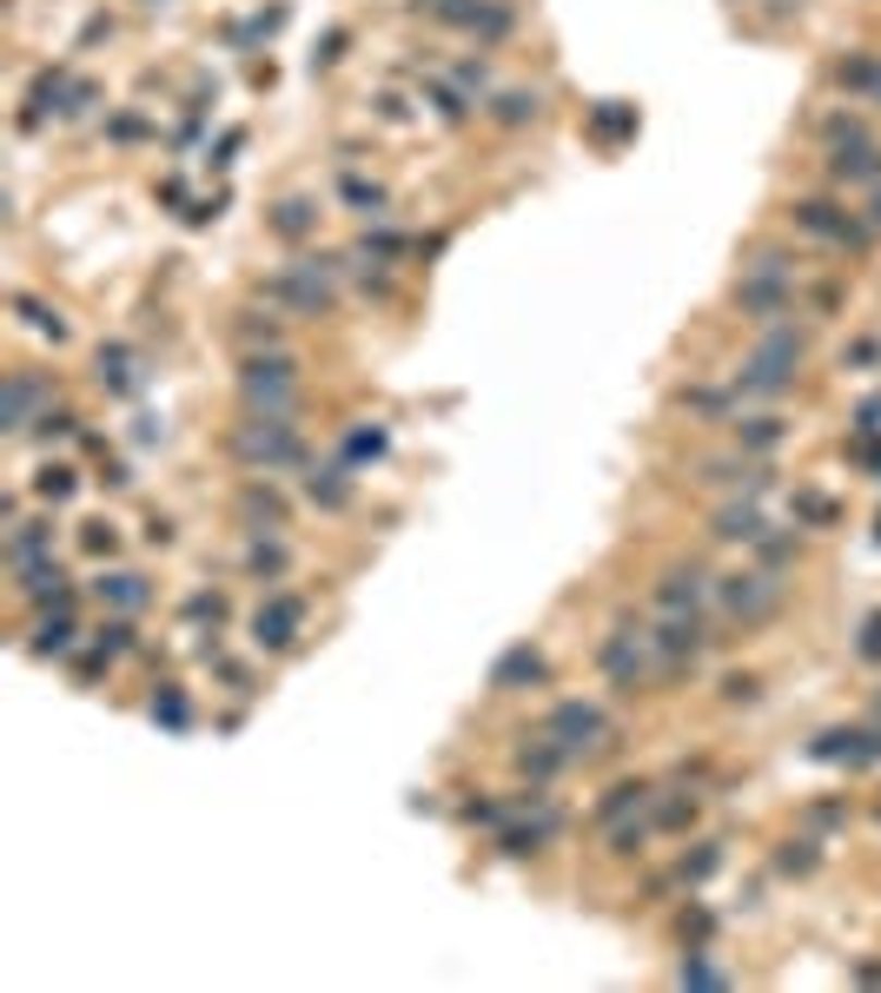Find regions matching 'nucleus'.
Masks as SVG:
<instances>
[{
    "label": "nucleus",
    "instance_id": "32",
    "mask_svg": "<svg viewBox=\"0 0 881 993\" xmlns=\"http://www.w3.org/2000/svg\"><path fill=\"white\" fill-rule=\"evenodd\" d=\"M384 444H391L384 425H352V431L339 438V457H345V464H371V457H384Z\"/></svg>",
    "mask_w": 881,
    "mask_h": 993
},
{
    "label": "nucleus",
    "instance_id": "45",
    "mask_svg": "<svg viewBox=\"0 0 881 993\" xmlns=\"http://www.w3.org/2000/svg\"><path fill=\"white\" fill-rule=\"evenodd\" d=\"M855 139H868V120H861V113H829V120H822V146H855Z\"/></svg>",
    "mask_w": 881,
    "mask_h": 993
},
{
    "label": "nucleus",
    "instance_id": "59",
    "mask_svg": "<svg viewBox=\"0 0 881 993\" xmlns=\"http://www.w3.org/2000/svg\"><path fill=\"white\" fill-rule=\"evenodd\" d=\"M881 352H874V339H861V345H848V365H874Z\"/></svg>",
    "mask_w": 881,
    "mask_h": 993
},
{
    "label": "nucleus",
    "instance_id": "31",
    "mask_svg": "<svg viewBox=\"0 0 881 993\" xmlns=\"http://www.w3.org/2000/svg\"><path fill=\"white\" fill-rule=\"evenodd\" d=\"M874 66H881V53L855 47L848 60H835V87H842V94H861V100H868V87H874Z\"/></svg>",
    "mask_w": 881,
    "mask_h": 993
},
{
    "label": "nucleus",
    "instance_id": "62",
    "mask_svg": "<svg viewBox=\"0 0 881 993\" xmlns=\"http://www.w3.org/2000/svg\"><path fill=\"white\" fill-rule=\"evenodd\" d=\"M868 107H881V66H874V87H868Z\"/></svg>",
    "mask_w": 881,
    "mask_h": 993
},
{
    "label": "nucleus",
    "instance_id": "12",
    "mask_svg": "<svg viewBox=\"0 0 881 993\" xmlns=\"http://www.w3.org/2000/svg\"><path fill=\"white\" fill-rule=\"evenodd\" d=\"M736 305H743V318H756V324H782V318L795 311V279L743 272V279H736Z\"/></svg>",
    "mask_w": 881,
    "mask_h": 993
},
{
    "label": "nucleus",
    "instance_id": "48",
    "mask_svg": "<svg viewBox=\"0 0 881 993\" xmlns=\"http://www.w3.org/2000/svg\"><path fill=\"white\" fill-rule=\"evenodd\" d=\"M94 642H100L107 655H126V649H133V623H126V616H113V623H100V629H94Z\"/></svg>",
    "mask_w": 881,
    "mask_h": 993
},
{
    "label": "nucleus",
    "instance_id": "34",
    "mask_svg": "<svg viewBox=\"0 0 881 993\" xmlns=\"http://www.w3.org/2000/svg\"><path fill=\"white\" fill-rule=\"evenodd\" d=\"M696 814H702L696 795H657V801H650V821L670 828V835H676V828H696Z\"/></svg>",
    "mask_w": 881,
    "mask_h": 993
},
{
    "label": "nucleus",
    "instance_id": "18",
    "mask_svg": "<svg viewBox=\"0 0 881 993\" xmlns=\"http://www.w3.org/2000/svg\"><path fill=\"white\" fill-rule=\"evenodd\" d=\"M94 378H100V391H113V397H133L146 371H139V352L113 339V345H100V358H94Z\"/></svg>",
    "mask_w": 881,
    "mask_h": 993
},
{
    "label": "nucleus",
    "instance_id": "57",
    "mask_svg": "<svg viewBox=\"0 0 881 993\" xmlns=\"http://www.w3.org/2000/svg\"><path fill=\"white\" fill-rule=\"evenodd\" d=\"M345 40H352V34H345V27H332V34H326V53H311V66H332V60L345 53Z\"/></svg>",
    "mask_w": 881,
    "mask_h": 993
},
{
    "label": "nucleus",
    "instance_id": "55",
    "mask_svg": "<svg viewBox=\"0 0 881 993\" xmlns=\"http://www.w3.org/2000/svg\"><path fill=\"white\" fill-rule=\"evenodd\" d=\"M73 425H79L73 410H47V418H40V438H47V444H53V438H73Z\"/></svg>",
    "mask_w": 881,
    "mask_h": 993
},
{
    "label": "nucleus",
    "instance_id": "58",
    "mask_svg": "<svg viewBox=\"0 0 881 993\" xmlns=\"http://www.w3.org/2000/svg\"><path fill=\"white\" fill-rule=\"evenodd\" d=\"M113 139H146V120H139V113H120V120H113Z\"/></svg>",
    "mask_w": 881,
    "mask_h": 993
},
{
    "label": "nucleus",
    "instance_id": "61",
    "mask_svg": "<svg viewBox=\"0 0 881 993\" xmlns=\"http://www.w3.org/2000/svg\"><path fill=\"white\" fill-rule=\"evenodd\" d=\"M868 225H874V232H881V186H874V193H868Z\"/></svg>",
    "mask_w": 881,
    "mask_h": 993
},
{
    "label": "nucleus",
    "instance_id": "53",
    "mask_svg": "<svg viewBox=\"0 0 881 993\" xmlns=\"http://www.w3.org/2000/svg\"><path fill=\"white\" fill-rule=\"evenodd\" d=\"M79 543H87L94 556H113V550H120V530H113V524H87V530H79Z\"/></svg>",
    "mask_w": 881,
    "mask_h": 993
},
{
    "label": "nucleus",
    "instance_id": "17",
    "mask_svg": "<svg viewBox=\"0 0 881 993\" xmlns=\"http://www.w3.org/2000/svg\"><path fill=\"white\" fill-rule=\"evenodd\" d=\"M829 180H835V186H881V146H874V139L829 146Z\"/></svg>",
    "mask_w": 881,
    "mask_h": 993
},
{
    "label": "nucleus",
    "instance_id": "16",
    "mask_svg": "<svg viewBox=\"0 0 881 993\" xmlns=\"http://www.w3.org/2000/svg\"><path fill=\"white\" fill-rule=\"evenodd\" d=\"M21 603H27L34 616H47V610H73V584H66V569H60V563H34V569H21Z\"/></svg>",
    "mask_w": 881,
    "mask_h": 993
},
{
    "label": "nucleus",
    "instance_id": "50",
    "mask_svg": "<svg viewBox=\"0 0 881 993\" xmlns=\"http://www.w3.org/2000/svg\"><path fill=\"white\" fill-rule=\"evenodd\" d=\"M676 986H723V967H709V960H683V967H676Z\"/></svg>",
    "mask_w": 881,
    "mask_h": 993
},
{
    "label": "nucleus",
    "instance_id": "51",
    "mask_svg": "<svg viewBox=\"0 0 881 993\" xmlns=\"http://www.w3.org/2000/svg\"><path fill=\"white\" fill-rule=\"evenodd\" d=\"M723 702H730V709H736V702L749 709V702H762V683H756V676H723Z\"/></svg>",
    "mask_w": 881,
    "mask_h": 993
},
{
    "label": "nucleus",
    "instance_id": "25",
    "mask_svg": "<svg viewBox=\"0 0 881 993\" xmlns=\"http://www.w3.org/2000/svg\"><path fill=\"white\" fill-rule=\"evenodd\" d=\"M285 569H292V550H285L279 537L253 530V543H246V576H259V584H279Z\"/></svg>",
    "mask_w": 881,
    "mask_h": 993
},
{
    "label": "nucleus",
    "instance_id": "44",
    "mask_svg": "<svg viewBox=\"0 0 881 993\" xmlns=\"http://www.w3.org/2000/svg\"><path fill=\"white\" fill-rule=\"evenodd\" d=\"M795 517H803V524H816V530H829L842 511H835V497H822V490H795Z\"/></svg>",
    "mask_w": 881,
    "mask_h": 993
},
{
    "label": "nucleus",
    "instance_id": "38",
    "mask_svg": "<svg viewBox=\"0 0 881 993\" xmlns=\"http://www.w3.org/2000/svg\"><path fill=\"white\" fill-rule=\"evenodd\" d=\"M14 311H21V318H27V324L40 331V339H53V345L66 339V318H60L53 305H40V298H27V292H14Z\"/></svg>",
    "mask_w": 881,
    "mask_h": 993
},
{
    "label": "nucleus",
    "instance_id": "28",
    "mask_svg": "<svg viewBox=\"0 0 881 993\" xmlns=\"http://www.w3.org/2000/svg\"><path fill=\"white\" fill-rule=\"evenodd\" d=\"M564 762H571V749H564V741H550V735H537L530 749H517V775H530V782H550Z\"/></svg>",
    "mask_w": 881,
    "mask_h": 993
},
{
    "label": "nucleus",
    "instance_id": "3",
    "mask_svg": "<svg viewBox=\"0 0 881 993\" xmlns=\"http://www.w3.org/2000/svg\"><path fill=\"white\" fill-rule=\"evenodd\" d=\"M238 397H246L253 410H266V418H292L298 410V358L253 352L246 365H238Z\"/></svg>",
    "mask_w": 881,
    "mask_h": 993
},
{
    "label": "nucleus",
    "instance_id": "47",
    "mask_svg": "<svg viewBox=\"0 0 881 993\" xmlns=\"http://www.w3.org/2000/svg\"><path fill=\"white\" fill-rule=\"evenodd\" d=\"M152 722H159V728H186V722H193V702H186L180 689H167V696H152Z\"/></svg>",
    "mask_w": 881,
    "mask_h": 993
},
{
    "label": "nucleus",
    "instance_id": "37",
    "mask_svg": "<svg viewBox=\"0 0 881 993\" xmlns=\"http://www.w3.org/2000/svg\"><path fill=\"white\" fill-rule=\"evenodd\" d=\"M339 199H345L352 212H365V219H378V212H384V186H371L365 173H345V180H339Z\"/></svg>",
    "mask_w": 881,
    "mask_h": 993
},
{
    "label": "nucleus",
    "instance_id": "26",
    "mask_svg": "<svg viewBox=\"0 0 881 993\" xmlns=\"http://www.w3.org/2000/svg\"><path fill=\"white\" fill-rule=\"evenodd\" d=\"M94 597H100V603H113L120 616H133V610H146V576H133V569H107L100 584H94Z\"/></svg>",
    "mask_w": 881,
    "mask_h": 993
},
{
    "label": "nucleus",
    "instance_id": "56",
    "mask_svg": "<svg viewBox=\"0 0 881 993\" xmlns=\"http://www.w3.org/2000/svg\"><path fill=\"white\" fill-rule=\"evenodd\" d=\"M835 821H848L842 801H816V808H809V828H835Z\"/></svg>",
    "mask_w": 881,
    "mask_h": 993
},
{
    "label": "nucleus",
    "instance_id": "14",
    "mask_svg": "<svg viewBox=\"0 0 881 993\" xmlns=\"http://www.w3.org/2000/svg\"><path fill=\"white\" fill-rule=\"evenodd\" d=\"M47 410H53L47 378H40V371H14V378H8V397H0V425L21 438L27 425H40V418H47Z\"/></svg>",
    "mask_w": 881,
    "mask_h": 993
},
{
    "label": "nucleus",
    "instance_id": "1",
    "mask_svg": "<svg viewBox=\"0 0 881 993\" xmlns=\"http://www.w3.org/2000/svg\"><path fill=\"white\" fill-rule=\"evenodd\" d=\"M803 331H795L788 318L782 324H762V339H756V352H749V365L736 371V391L743 397H782L788 384H795V365H803Z\"/></svg>",
    "mask_w": 881,
    "mask_h": 993
},
{
    "label": "nucleus",
    "instance_id": "42",
    "mask_svg": "<svg viewBox=\"0 0 881 993\" xmlns=\"http://www.w3.org/2000/svg\"><path fill=\"white\" fill-rule=\"evenodd\" d=\"M451 79H457V94H464L470 107L491 94V66H485V60H457V66H451Z\"/></svg>",
    "mask_w": 881,
    "mask_h": 993
},
{
    "label": "nucleus",
    "instance_id": "2",
    "mask_svg": "<svg viewBox=\"0 0 881 993\" xmlns=\"http://www.w3.org/2000/svg\"><path fill=\"white\" fill-rule=\"evenodd\" d=\"M232 457L246 464V470H259V477H272V470L305 464V438H298L285 418H266V410H253L246 425H232Z\"/></svg>",
    "mask_w": 881,
    "mask_h": 993
},
{
    "label": "nucleus",
    "instance_id": "23",
    "mask_svg": "<svg viewBox=\"0 0 881 993\" xmlns=\"http://www.w3.org/2000/svg\"><path fill=\"white\" fill-rule=\"evenodd\" d=\"M8 563H14V576H21V569H34V563H53V524H14V537H8Z\"/></svg>",
    "mask_w": 881,
    "mask_h": 993
},
{
    "label": "nucleus",
    "instance_id": "15",
    "mask_svg": "<svg viewBox=\"0 0 881 993\" xmlns=\"http://www.w3.org/2000/svg\"><path fill=\"white\" fill-rule=\"evenodd\" d=\"M809 756L816 762H848V769H881V728H829Z\"/></svg>",
    "mask_w": 881,
    "mask_h": 993
},
{
    "label": "nucleus",
    "instance_id": "60",
    "mask_svg": "<svg viewBox=\"0 0 881 993\" xmlns=\"http://www.w3.org/2000/svg\"><path fill=\"white\" fill-rule=\"evenodd\" d=\"M855 980H868V986H881V960H861V967H855Z\"/></svg>",
    "mask_w": 881,
    "mask_h": 993
},
{
    "label": "nucleus",
    "instance_id": "43",
    "mask_svg": "<svg viewBox=\"0 0 881 993\" xmlns=\"http://www.w3.org/2000/svg\"><path fill=\"white\" fill-rule=\"evenodd\" d=\"M743 272H775V279H795V253H782V245H749Z\"/></svg>",
    "mask_w": 881,
    "mask_h": 993
},
{
    "label": "nucleus",
    "instance_id": "27",
    "mask_svg": "<svg viewBox=\"0 0 881 993\" xmlns=\"http://www.w3.org/2000/svg\"><path fill=\"white\" fill-rule=\"evenodd\" d=\"M73 636H79V629H73V610H47V616L34 623V642H27V649H34V655H73Z\"/></svg>",
    "mask_w": 881,
    "mask_h": 993
},
{
    "label": "nucleus",
    "instance_id": "49",
    "mask_svg": "<svg viewBox=\"0 0 881 993\" xmlns=\"http://www.w3.org/2000/svg\"><path fill=\"white\" fill-rule=\"evenodd\" d=\"M676 934H683V941H696V947H702V941H709V934H715V915H709V907H683V921H676Z\"/></svg>",
    "mask_w": 881,
    "mask_h": 993
},
{
    "label": "nucleus",
    "instance_id": "21",
    "mask_svg": "<svg viewBox=\"0 0 881 993\" xmlns=\"http://www.w3.org/2000/svg\"><path fill=\"white\" fill-rule=\"evenodd\" d=\"M352 490H358V483H352V464H326V470H311V477H305V497H311L318 511H345V504H352Z\"/></svg>",
    "mask_w": 881,
    "mask_h": 993
},
{
    "label": "nucleus",
    "instance_id": "36",
    "mask_svg": "<svg viewBox=\"0 0 881 993\" xmlns=\"http://www.w3.org/2000/svg\"><path fill=\"white\" fill-rule=\"evenodd\" d=\"M590 126H597V139H603V146H616L623 133H636V107H623V100H603V107L590 113Z\"/></svg>",
    "mask_w": 881,
    "mask_h": 993
},
{
    "label": "nucleus",
    "instance_id": "29",
    "mask_svg": "<svg viewBox=\"0 0 881 993\" xmlns=\"http://www.w3.org/2000/svg\"><path fill=\"white\" fill-rule=\"evenodd\" d=\"M816 868H822V842L816 835H795V842L775 848V874H788V881H809Z\"/></svg>",
    "mask_w": 881,
    "mask_h": 993
},
{
    "label": "nucleus",
    "instance_id": "63",
    "mask_svg": "<svg viewBox=\"0 0 881 993\" xmlns=\"http://www.w3.org/2000/svg\"><path fill=\"white\" fill-rule=\"evenodd\" d=\"M874 537H881V530H874Z\"/></svg>",
    "mask_w": 881,
    "mask_h": 993
},
{
    "label": "nucleus",
    "instance_id": "13",
    "mask_svg": "<svg viewBox=\"0 0 881 993\" xmlns=\"http://www.w3.org/2000/svg\"><path fill=\"white\" fill-rule=\"evenodd\" d=\"M788 219L803 225V232H816V238H829V245H868V232H874V225H861L855 212H842L835 199H795Z\"/></svg>",
    "mask_w": 881,
    "mask_h": 993
},
{
    "label": "nucleus",
    "instance_id": "20",
    "mask_svg": "<svg viewBox=\"0 0 881 993\" xmlns=\"http://www.w3.org/2000/svg\"><path fill=\"white\" fill-rule=\"evenodd\" d=\"M762 511H756V497H736V504H723L715 511V537L723 543H762Z\"/></svg>",
    "mask_w": 881,
    "mask_h": 993
},
{
    "label": "nucleus",
    "instance_id": "41",
    "mask_svg": "<svg viewBox=\"0 0 881 993\" xmlns=\"http://www.w3.org/2000/svg\"><path fill=\"white\" fill-rule=\"evenodd\" d=\"M186 623H199V629L219 636V629H225V597H219V590H193V597H186Z\"/></svg>",
    "mask_w": 881,
    "mask_h": 993
},
{
    "label": "nucleus",
    "instance_id": "52",
    "mask_svg": "<svg viewBox=\"0 0 881 993\" xmlns=\"http://www.w3.org/2000/svg\"><path fill=\"white\" fill-rule=\"evenodd\" d=\"M855 655H861V662H881V610H868V616H861V642H855Z\"/></svg>",
    "mask_w": 881,
    "mask_h": 993
},
{
    "label": "nucleus",
    "instance_id": "35",
    "mask_svg": "<svg viewBox=\"0 0 881 993\" xmlns=\"http://www.w3.org/2000/svg\"><path fill=\"white\" fill-rule=\"evenodd\" d=\"M73 490H79V470H73V464H40V470H34V497H47V504H66Z\"/></svg>",
    "mask_w": 881,
    "mask_h": 993
},
{
    "label": "nucleus",
    "instance_id": "4",
    "mask_svg": "<svg viewBox=\"0 0 881 993\" xmlns=\"http://www.w3.org/2000/svg\"><path fill=\"white\" fill-rule=\"evenodd\" d=\"M597 670H603V683H610L616 696H636V689H650V676H657V649H650L644 629L616 623V629L597 642Z\"/></svg>",
    "mask_w": 881,
    "mask_h": 993
},
{
    "label": "nucleus",
    "instance_id": "6",
    "mask_svg": "<svg viewBox=\"0 0 881 993\" xmlns=\"http://www.w3.org/2000/svg\"><path fill=\"white\" fill-rule=\"evenodd\" d=\"M259 298H279V305L318 318V311H332V298H339V292H332V266H326V259H298V266H285L279 279H266Z\"/></svg>",
    "mask_w": 881,
    "mask_h": 993
},
{
    "label": "nucleus",
    "instance_id": "11",
    "mask_svg": "<svg viewBox=\"0 0 881 993\" xmlns=\"http://www.w3.org/2000/svg\"><path fill=\"white\" fill-rule=\"evenodd\" d=\"M550 683V655L524 636V642H511L498 662H491V696H524V689H543Z\"/></svg>",
    "mask_w": 881,
    "mask_h": 993
},
{
    "label": "nucleus",
    "instance_id": "24",
    "mask_svg": "<svg viewBox=\"0 0 881 993\" xmlns=\"http://www.w3.org/2000/svg\"><path fill=\"white\" fill-rule=\"evenodd\" d=\"M782 438H788V425L775 418V410H756V418L736 425V451H743V457H769Z\"/></svg>",
    "mask_w": 881,
    "mask_h": 993
},
{
    "label": "nucleus",
    "instance_id": "39",
    "mask_svg": "<svg viewBox=\"0 0 881 993\" xmlns=\"http://www.w3.org/2000/svg\"><path fill=\"white\" fill-rule=\"evenodd\" d=\"M715 868H723V842H696V855H683V861H676V881H683V887H696V881H709Z\"/></svg>",
    "mask_w": 881,
    "mask_h": 993
},
{
    "label": "nucleus",
    "instance_id": "9",
    "mask_svg": "<svg viewBox=\"0 0 881 993\" xmlns=\"http://www.w3.org/2000/svg\"><path fill=\"white\" fill-rule=\"evenodd\" d=\"M709 597H715V576L696 563H670L657 576V616H702Z\"/></svg>",
    "mask_w": 881,
    "mask_h": 993
},
{
    "label": "nucleus",
    "instance_id": "5",
    "mask_svg": "<svg viewBox=\"0 0 881 993\" xmlns=\"http://www.w3.org/2000/svg\"><path fill=\"white\" fill-rule=\"evenodd\" d=\"M715 610H723V623H762V616H775L782 610V584L769 569H730V576H715V597H709Z\"/></svg>",
    "mask_w": 881,
    "mask_h": 993
},
{
    "label": "nucleus",
    "instance_id": "40",
    "mask_svg": "<svg viewBox=\"0 0 881 993\" xmlns=\"http://www.w3.org/2000/svg\"><path fill=\"white\" fill-rule=\"evenodd\" d=\"M537 107H543L537 94H517V87H511V94H498V100H491V120H498V126H530V120H537Z\"/></svg>",
    "mask_w": 881,
    "mask_h": 993
},
{
    "label": "nucleus",
    "instance_id": "7",
    "mask_svg": "<svg viewBox=\"0 0 881 993\" xmlns=\"http://www.w3.org/2000/svg\"><path fill=\"white\" fill-rule=\"evenodd\" d=\"M543 735H550V741H564V749H571V762H577V756H590L597 741L610 735V715H603L597 702L571 696V702H556V709L543 715Z\"/></svg>",
    "mask_w": 881,
    "mask_h": 993
},
{
    "label": "nucleus",
    "instance_id": "8",
    "mask_svg": "<svg viewBox=\"0 0 881 993\" xmlns=\"http://www.w3.org/2000/svg\"><path fill=\"white\" fill-rule=\"evenodd\" d=\"M650 649H657V670H663V676H676V670H689V662H702V649H709V623H702V616H663V623H657V636H650Z\"/></svg>",
    "mask_w": 881,
    "mask_h": 993
},
{
    "label": "nucleus",
    "instance_id": "30",
    "mask_svg": "<svg viewBox=\"0 0 881 993\" xmlns=\"http://www.w3.org/2000/svg\"><path fill=\"white\" fill-rule=\"evenodd\" d=\"M272 232L292 238V245L311 238V232H318V206H311V199H279V206H272Z\"/></svg>",
    "mask_w": 881,
    "mask_h": 993
},
{
    "label": "nucleus",
    "instance_id": "22",
    "mask_svg": "<svg viewBox=\"0 0 881 993\" xmlns=\"http://www.w3.org/2000/svg\"><path fill=\"white\" fill-rule=\"evenodd\" d=\"M657 801V788L636 775V782H616V788H603V801H597V821L610 828V821H629V814H644Z\"/></svg>",
    "mask_w": 881,
    "mask_h": 993
},
{
    "label": "nucleus",
    "instance_id": "54",
    "mask_svg": "<svg viewBox=\"0 0 881 993\" xmlns=\"http://www.w3.org/2000/svg\"><path fill=\"white\" fill-rule=\"evenodd\" d=\"M94 100H100V87H94V79H73V94H66V120L94 113Z\"/></svg>",
    "mask_w": 881,
    "mask_h": 993
},
{
    "label": "nucleus",
    "instance_id": "19",
    "mask_svg": "<svg viewBox=\"0 0 881 993\" xmlns=\"http://www.w3.org/2000/svg\"><path fill=\"white\" fill-rule=\"evenodd\" d=\"M238 517H246L253 530H285V517H292V504L266 483V477H253L246 490H238Z\"/></svg>",
    "mask_w": 881,
    "mask_h": 993
},
{
    "label": "nucleus",
    "instance_id": "10",
    "mask_svg": "<svg viewBox=\"0 0 881 993\" xmlns=\"http://www.w3.org/2000/svg\"><path fill=\"white\" fill-rule=\"evenodd\" d=\"M298 629H305V603H298L292 590H272V597L259 603V616H253V642L272 649V655H292V649H298Z\"/></svg>",
    "mask_w": 881,
    "mask_h": 993
},
{
    "label": "nucleus",
    "instance_id": "33",
    "mask_svg": "<svg viewBox=\"0 0 881 993\" xmlns=\"http://www.w3.org/2000/svg\"><path fill=\"white\" fill-rule=\"evenodd\" d=\"M650 835H657V821H644V814H636V821H610V855H616V861L644 855V848H650Z\"/></svg>",
    "mask_w": 881,
    "mask_h": 993
},
{
    "label": "nucleus",
    "instance_id": "46",
    "mask_svg": "<svg viewBox=\"0 0 881 993\" xmlns=\"http://www.w3.org/2000/svg\"><path fill=\"white\" fill-rule=\"evenodd\" d=\"M279 318L272 311H238V339H246V345H279Z\"/></svg>",
    "mask_w": 881,
    "mask_h": 993
}]
</instances>
